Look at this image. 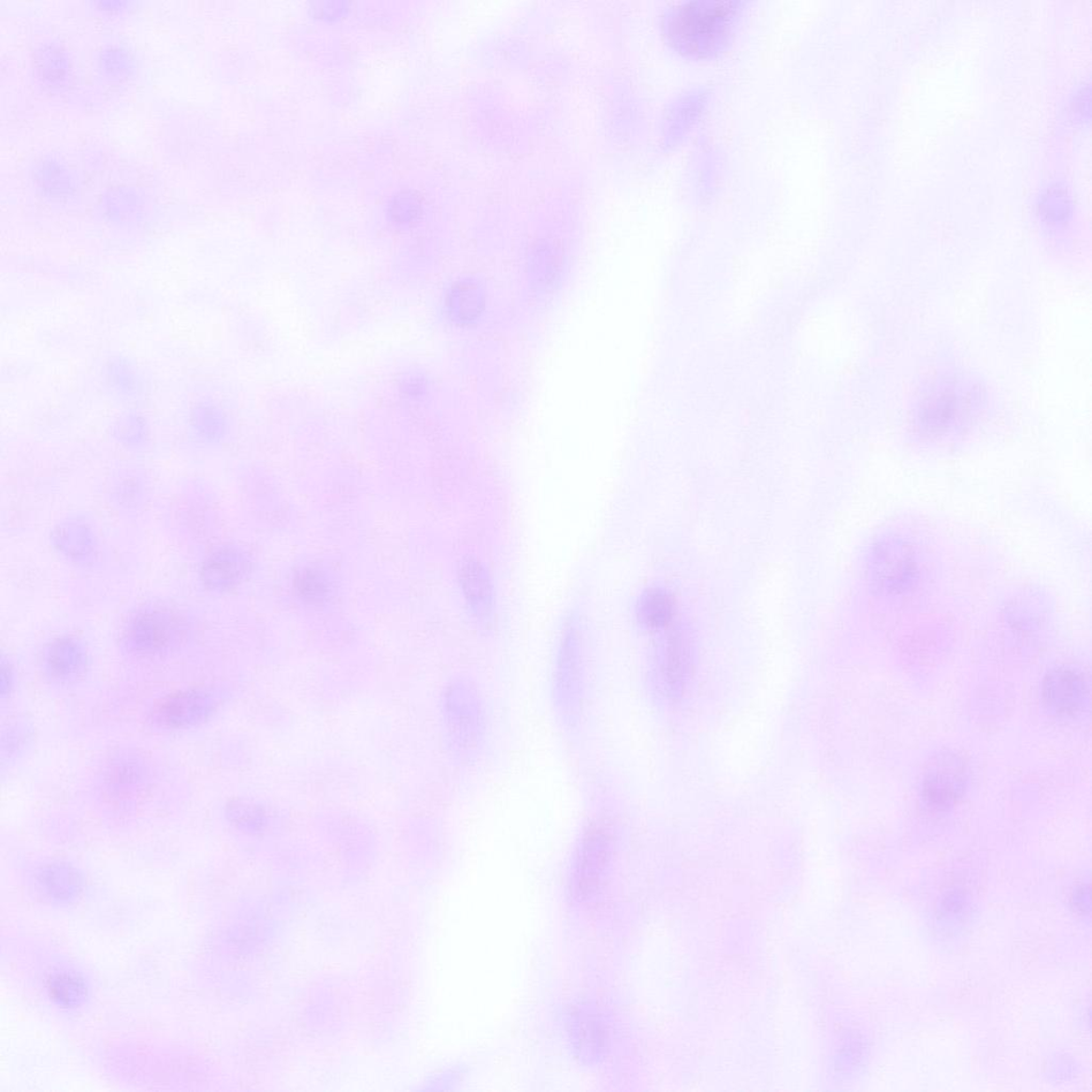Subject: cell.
<instances>
[{"label": "cell", "instance_id": "8992f818", "mask_svg": "<svg viewBox=\"0 0 1092 1092\" xmlns=\"http://www.w3.org/2000/svg\"><path fill=\"white\" fill-rule=\"evenodd\" d=\"M639 614L643 624L650 627L669 625L674 616L672 598L661 590H651L641 598Z\"/></svg>", "mask_w": 1092, "mask_h": 1092}, {"label": "cell", "instance_id": "5b68a950", "mask_svg": "<svg viewBox=\"0 0 1092 1092\" xmlns=\"http://www.w3.org/2000/svg\"><path fill=\"white\" fill-rule=\"evenodd\" d=\"M49 992L60 1006L74 1008L87 998V985L74 973L62 972L52 975L49 981Z\"/></svg>", "mask_w": 1092, "mask_h": 1092}, {"label": "cell", "instance_id": "6da1fadb", "mask_svg": "<svg viewBox=\"0 0 1092 1092\" xmlns=\"http://www.w3.org/2000/svg\"><path fill=\"white\" fill-rule=\"evenodd\" d=\"M738 2L693 0L672 7L666 36L681 54L709 58L729 45L740 17Z\"/></svg>", "mask_w": 1092, "mask_h": 1092}, {"label": "cell", "instance_id": "52a82bcc", "mask_svg": "<svg viewBox=\"0 0 1092 1092\" xmlns=\"http://www.w3.org/2000/svg\"><path fill=\"white\" fill-rule=\"evenodd\" d=\"M169 622L162 614L150 613L136 621L134 633L136 639L146 641L147 647H158L168 639Z\"/></svg>", "mask_w": 1092, "mask_h": 1092}, {"label": "cell", "instance_id": "ba28073f", "mask_svg": "<svg viewBox=\"0 0 1092 1092\" xmlns=\"http://www.w3.org/2000/svg\"><path fill=\"white\" fill-rule=\"evenodd\" d=\"M295 587L302 598L312 603L320 601L327 591L321 574L313 570L302 571L295 582Z\"/></svg>", "mask_w": 1092, "mask_h": 1092}, {"label": "cell", "instance_id": "277c9868", "mask_svg": "<svg viewBox=\"0 0 1092 1092\" xmlns=\"http://www.w3.org/2000/svg\"><path fill=\"white\" fill-rule=\"evenodd\" d=\"M460 581L469 605L480 616H488L492 609V587L487 572L474 559L461 567Z\"/></svg>", "mask_w": 1092, "mask_h": 1092}, {"label": "cell", "instance_id": "7a4b0ae2", "mask_svg": "<svg viewBox=\"0 0 1092 1092\" xmlns=\"http://www.w3.org/2000/svg\"><path fill=\"white\" fill-rule=\"evenodd\" d=\"M967 783L966 764L961 757L952 754L936 756L925 771L923 799L928 807L945 811L962 798Z\"/></svg>", "mask_w": 1092, "mask_h": 1092}, {"label": "cell", "instance_id": "9c48e42d", "mask_svg": "<svg viewBox=\"0 0 1092 1092\" xmlns=\"http://www.w3.org/2000/svg\"><path fill=\"white\" fill-rule=\"evenodd\" d=\"M419 209V203L413 194L410 193L400 194L391 205V215L395 220L396 223H408L412 222Z\"/></svg>", "mask_w": 1092, "mask_h": 1092}, {"label": "cell", "instance_id": "3957f363", "mask_svg": "<svg viewBox=\"0 0 1092 1092\" xmlns=\"http://www.w3.org/2000/svg\"><path fill=\"white\" fill-rule=\"evenodd\" d=\"M1043 700L1058 715L1074 716L1089 700V684L1079 671L1058 668L1046 674L1042 684Z\"/></svg>", "mask_w": 1092, "mask_h": 1092}]
</instances>
